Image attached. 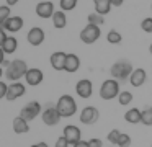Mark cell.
Returning <instances> with one entry per match:
<instances>
[{
    "label": "cell",
    "mask_w": 152,
    "mask_h": 147,
    "mask_svg": "<svg viewBox=\"0 0 152 147\" xmlns=\"http://www.w3.org/2000/svg\"><path fill=\"white\" fill-rule=\"evenodd\" d=\"M26 93V87H25L21 82H12L10 85H8V90H7V100L8 101H13L17 100V98L23 97V95Z\"/></svg>",
    "instance_id": "obj_9"
},
{
    "label": "cell",
    "mask_w": 152,
    "mask_h": 147,
    "mask_svg": "<svg viewBox=\"0 0 152 147\" xmlns=\"http://www.w3.org/2000/svg\"><path fill=\"white\" fill-rule=\"evenodd\" d=\"M56 108H57V111H59L61 118H70V116H74L75 111H77V103L70 95H62V97L57 100Z\"/></svg>",
    "instance_id": "obj_3"
},
{
    "label": "cell",
    "mask_w": 152,
    "mask_h": 147,
    "mask_svg": "<svg viewBox=\"0 0 152 147\" xmlns=\"http://www.w3.org/2000/svg\"><path fill=\"white\" fill-rule=\"evenodd\" d=\"M145 80H147V74H145L144 69H134L131 74V77H129V83L132 85V87H141V85L145 83Z\"/></svg>",
    "instance_id": "obj_17"
},
{
    "label": "cell",
    "mask_w": 152,
    "mask_h": 147,
    "mask_svg": "<svg viewBox=\"0 0 152 147\" xmlns=\"http://www.w3.org/2000/svg\"><path fill=\"white\" fill-rule=\"evenodd\" d=\"M12 124H13V131L17 134H26L28 131H30V124H28V121L25 119V118H21V116H17Z\"/></svg>",
    "instance_id": "obj_19"
},
{
    "label": "cell",
    "mask_w": 152,
    "mask_h": 147,
    "mask_svg": "<svg viewBox=\"0 0 152 147\" xmlns=\"http://www.w3.org/2000/svg\"><path fill=\"white\" fill-rule=\"evenodd\" d=\"M56 13L54 10V3L53 2H39L36 5V15L39 18H53V15Z\"/></svg>",
    "instance_id": "obj_14"
},
{
    "label": "cell",
    "mask_w": 152,
    "mask_h": 147,
    "mask_svg": "<svg viewBox=\"0 0 152 147\" xmlns=\"http://www.w3.org/2000/svg\"><path fill=\"white\" fill-rule=\"evenodd\" d=\"M93 5H95V12L100 15H108L110 10H111V0H93Z\"/></svg>",
    "instance_id": "obj_21"
},
{
    "label": "cell",
    "mask_w": 152,
    "mask_h": 147,
    "mask_svg": "<svg viewBox=\"0 0 152 147\" xmlns=\"http://www.w3.org/2000/svg\"><path fill=\"white\" fill-rule=\"evenodd\" d=\"M17 48H18V41H17V38H13V36H8L7 41H5L4 46H2V49H4L5 54H13V52L17 51Z\"/></svg>",
    "instance_id": "obj_23"
},
{
    "label": "cell",
    "mask_w": 152,
    "mask_h": 147,
    "mask_svg": "<svg viewBox=\"0 0 152 147\" xmlns=\"http://www.w3.org/2000/svg\"><path fill=\"white\" fill-rule=\"evenodd\" d=\"M23 25H25V21H23L21 16H10V18L5 21L4 29L7 33H17V31H20V29L23 28Z\"/></svg>",
    "instance_id": "obj_16"
},
{
    "label": "cell",
    "mask_w": 152,
    "mask_h": 147,
    "mask_svg": "<svg viewBox=\"0 0 152 147\" xmlns=\"http://www.w3.org/2000/svg\"><path fill=\"white\" fill-rule=\"evenodd\" d=\"M141 29L144 33H152V18H144L141 21Z\"/></svg>",
    "instance_id": "obj_31"
},
{
    "label": "cell",
    "mask_w": 152,
    "mask_h": 147,
    "mask_svg": "<svg viewBox=\"0 0 152 147\" xmlns=\"http://www.w3.org/2000/svg\"><path fill=\"white\" fill-rule=\"evenodd\" d=\"M5 62H7V61H5V52H4V49L0 48V65L5 64Z\"/></svg>",
    "instance_id": "obj_38"
},
{
    "label": "cell",
    "mask_w": 152,
    "mask_h": 147,
    "mask_svg": "<svg viewBox=\"0 0 152 147\" xmlns=\"http://www.w3.org/2000/svg\"><path fill=\"white\" fill-rule=\"evenodd\" d=\"M149 52L152 54V42H151V46H149Z\"/></svg>",
    "instance_id": "obj_43"
},
{
    "label": "cell",
    "mask_w": 152,
    "mask_h": 147,
    "mask_svg": "<svg viewBox=\"0 0 152 147\" xmlns=\"http://www.w3.org/2000/svg\"><path fill=\"white\" fill-rule=\"evenodd\" d=\"M10 7L8 5H2L0 7V26H4L5 21H7L8 18H10Z\"/></svg>",
    "instance_id": "obj_28"
},
{
    "label": "cell",
    "mask_w": 152,
    "mask_h": 147,
    "mask_svg": "<svg viewBox=\"0 0 152 147\" xmlns=\"http://www.w3.org/2000/svg\"><path fill=\"white\" fill-rule=\"evenodd\" d=\"M132 70H134V69H132V64L128 59H119V61H116L115 64L111 65L110 74H111V78H115V80L124 82V80H129Z\"/></svg>",
    "instance_id": "obj_1"
},
{
    "label": "cell",
    "mask_w": 152,
    "mask_h": 147,
    "mask_svg": "<svg viewBox=\"0 0 152 147\" xmlns=\"http://www.w3.org/2000/svg\"><path fill=\"white\" fill-rule=\"evenodd\" d=\"M18 2H20V0H7V5L8 7H13V5H17Z\"/></svg>",
    "instance_id": "obj_41"
},
{
    "label": "cell",
    "mask_w": 152,
    "mask_h": 147,
    "mask_svg": "<svg viewBox=\"0 0 152 147\" xmlns=\"http://www.w3.org/2000/svg\"><path fill=\"white\" fill-rule=\"evenodd\" d=\"M66 57L67 54L62 51H56L51 54L49 57V62H51V67L54 69V70H64V67H66Z\"/></svg>",
    "instance_id": "obj_15"
},
{
    "label": "cell",
    "mask_w": 152,
    "mask_h": 147,
    "mask_svg": "<svg viewBox=\"0 0 152 147\" xmlns=\"http://www.w3.org/2000/svg\"><path fill=\"white\" fill-rule=\"evenodd\" d=\"M80 123L82 124H87V126H90V124H95L96 121H98L100 118V113L98 110H96L95 106H85L82 111H80Z\"/></svg>",
    "instance_id": "obj_7"
},
{
    "label": "cell",
    "mask_w": 152,
    "mask_h": 147,
    "mask_svg": "<svg viewBox=\"0 0 152 147\" xmlns=\"http://www.w3.org/2000/svg\"><path fill=\"white\" fill-rule=\"evenodd\" d=\"M7 90H8V85L5 83V82L0 80V100L7 97Z\"/></svg>",
    "instance_id": "obj_35"
},
{
    "label": "cell",
    "mask_w": 152,
    "mask_h": 147,
    "mask_svg": "<svg viewBox=\"0 0 152 147\" xmlns=\"http://www.w3.org/2000/svg\"><path fill=\"white\" fill-rule=\"evenodd\" d=\"M88 147H103L102 139H98V137H92V139L88 140Z\"/></svg>",
    "instance_id": "obj_34"
},
{
    "label": "cell",
    "mask_w": 152,
    "mask_h": 147,
    "mask_svg": "<svg viewBox=\"0 0 152 147\" xmlns=\"http://www.w3.org/2000/svg\"><path fill=\"white\" fill-rule=\"evenodd\" d=\"M7 38H8L7 31H5L4 28H0V48H2V46H4V42L7 41Z\"/></svg>",
    "instance_id": "obj_36"
},
{
    "label": "cell",
    "mask_w": 152,
    "mask_h": 147,
    "mask_svg": "<svg viewBox=\"0 0 152 147\" xmlns=\"http://www.w3.org/2000/svg\"><path fill=\"white\" fill-rule=\"evenodd\" d=\"M119 82L115 78H106L100 87V98L102 100H113V98L119 97Z\"/></svg>",
    "instance_id": "obj_4"
},
{
    "label": "cell",
    "mask_w": 152,
    "mask_h": 147,
    "mask_svg": "<svg viewBox=\"0 0 152 147\" xmlns=\"http://www.w3.org/2000/svg\"><path fill=\"white\" fill-rule=\"evenodd\" d=\"M77 2L79 0H59V5H61V10L62 12H70L77 7Z\"/></svg>",
    "instance_id": "obj_27"
},
{
    "label": "cell",
    "mask_w": 152,
    "mask_h": 147,
    "mask_svg": "<svg viewBox=\"0 0 152 147\" xmlns=\"http://www.w3.org/2000/svg\"><path fill=\"white\" fill-rule=\"evenodd\" d=\"M72 147H88V140H79V142L74 144Z\"/></svg>",
    "instance_id": "obj_37"
},
{
    "label": "cell",
    "mask_w": 152,
    "mask_h": 147,
    "mask_svg": "<svg viewBox=\"0 0 152 147\" xmlns=\"http://www.w3.org/2000/svg\"><path fill=\"white\" fill-rule=\"evenodd\" d=\"M69 146H70V142H69V140H67L64 136L57 137L56 144H54V147H69Z\"/></svg>",
    "instance_id": "obj_33"
},
{
    "label": "cell",
    "mask_w": 152,
    "mask_h": 147,
    "mask_svg": "<svg viewBox=\"0 0 152 147\" xmlns=\"http://www.w3.org/2000/svg\"><path fill=\"white\" fill-rule=\"evenodd\" d=\"M118 101H119V105H123V106L129 105L132 101V93L131 91H121L119 97H118Z\"/></svg>",
    "instance_id": "obj_29"
},
{
    "label": "cell",
    "mask_w": 152,
    "mask_h": 147,
    "mask_svg": "<svg viewBox=\"0 0 152 147\" xmlns=\"http://www.w3.org/2000/svg\"><path fill=\"white\" fill-rule=\"evenodd\" d=\"M31 147H49V146H48L46 142H36V144H33Z\"/></svg>",
    "instance_id": "obj_40"
},
{
    "label": "cell",
    "mask_w": 152,
    "mask_h": 147,
    "mask_svg": "<svg viewBox=\"0 0 152 147\" xmlns=\"http://www.w3.org/2000/svg\"><path fill=\"white\" fill-rule=\"evenodd\" d=\"M44 38H46V34H44L43 28H39V26H33L26 34V39L31 46H41L44 42Z\"/></svg>",
    "instance_id": "obj_12"
},
{
    "label": "cell",
    "mask_w": 152,
    "mask_h": 147,
    "mask_svg": "<svg viewBox=\"0 0 152 147\" xmlns=\"http://www.w3.org/2000/svg\"><path fill=\"white\" fill-rule=\"evenodd\" d=\"M119 136H121V132H119L118 129H111V131L108 132V142H111V144H118Z\"/></svg>",
    "instance_id": "obj_32"
},
{
    "label": "cell",
    "mask_w": 152,
    "mask_h": 147,
    "mask_svg": "<svg viewBox=\"0 0 152 147\" xmlns=\"http://www.w3.org/2000/svg\"><path fill=\"white\" fill-rule=\"evenodd\" d=\"M141 123L144 124V126H152V106H145L144 110H142Z\"/></svg>",
    "instance_id": "obj_24"
},
{
    "label": "cell",
    "mask_w": 152,
    "mask_h": 147,
    "mask_svg": "<svg viewBox=\"0 0 152 147\" xmlns=\"http://www.w3.org/2000/svg\"><path fill=\"white\" fill-rule=\"evenodd\" d=\"M102 31H100V26L95 25H87L85 28L80 31V41L85 42V44H93L96 39L100 38Z\"/></svg>",
    "instance_id": "obj_6"
},
{
    "label": "cell",
    "mask_w": 152,
    "mask_h": 147,
    "mask_svg": "<svg viewBox=\"0 0 152 147\" xmlns=\"http://www.w3.org/2000/svg\"><path fill=\"white\" fill-rule=\"evenodd\" d=\"M28 72V65L23 59H13L12 62L7 64L5 69V77L10 82H18L20 78H23Z\"/></svg>",
    "instance_id": "obj_2"
},
{
    "label": "cell",
    "mask_w": 152,
    "mask_h": 147,
    "mask_svg": "<svg viewBox=\"0 0 152 147\" xmlns=\"http://www.w3.org/2000/svg\"><path fill=\"white\" fill-rule=\"evenodd\" d=\"M123 2H124V0H111V5L113 7H121Z\"/></svg>",
    "instance_id": "obj_39"
},
{
    "label": "cell",
    "mask_w": 152,
    "mask_h": 147,
    "mask_svg": "<svg viewBox=\"0 0 152 147\" xmlns=\"http://www.w3.org/2000/svg\"><path fill=\"white\" fill-rule=\"evenodd\" d=\"M141 116H142V111L139 110V108H131V110H128L124 113V119H126V123H129V124L141 123Z\"/></svg>",
    "instance_id": "obj_20"
},
{
    "label": "cell",
    "mask_w": 152,
    "mask_h": 147,
    "mask_svg": "<svg viewBox=\"0 0 152 147\" xmlns=\"http://www.w3.org/2000/svg\"><path fill=\"white\" fill-rule=\"evenodd\" d=\"M41 119H43V123L46 124V126H56L61 121V114H59V111H57L56 106H48L46 110L41 113Z\"/></svg>",
    "instance_id": "obj_8"
},
{
    "label": "cell",
    "mask_w": 152,
    "mask_h": 147,
    "mask_svg": "<svg viewBox=\"0 0 152 147\" xmlns=\"http://www.w3.org/2000/svg\"><path fill=\"white\" fill-rule=\"evenodd\" d=\"M106 39H108L110 44H119V42L123 41V36H121V33H118L116 29H111V31H108V34H106Z\"/></svg>",
    "instance_id": "obj_26"
},
{
    "label": "cell",
    "mask_w": 152,
    "mask_h": 147,
    "mask_svg": "<svg viewBox=\"0 0 152 147\" xmlns=\"http://www.w3.org/2000/svg\"><path fill=\"white\" fill-rule=\"evenodd\" d=\"M43 113V108H41V103H38V101H30L28 105H25L23 108H21V113L20 116L25 118V119L30 123V121L36 119V116H39V114Z\"/></svg>",
    "instance_id": "obj_5"
},
{
    "label": "cell",
    "mask_w": 152,
    "mask_h": 147,
    "mask_svg": "<svg viewBox=\"0 0 152 147\" xmlns=\"http://www.w3.org/2000/svg\"><path fill=\"white\" fill-rule=\"evenodd\" d=\"M62 136L70 142V146H74V144H77L79 140H82V131H80V127L74 126V124H67V126L64 127Z\"/></svg>",
    "instance_id": "obj_11"
},
{
    "label": "cell",
    "mask_w": 152,
    "mask_h": 147,
    "mask_svg": "<svg viewBox=\"0 0 152 147\" xmlns=\"http://www.w3.org/2000/svg\"><path fill=\"white\" fill-rule=\"evenodd\" d=\"M75 93L80 98H90L93 93V83L88 78H82L75 83Z\"/></svg>",
    "instance_id": "obj_10"
},
{
    "label": "cell",
    "mask_w": 152,
    "mask_h": 147,
    "mask_svg": "<svg viewBox=\"0 0 152 147\" xmlns=\"http://www.w3.org/2000/svg\"><path fill=\"white\" fill-rule=\"evenodd\" d=\"M25 80H26V83L31 85V87H38V85L44 80V74H43L41 69H36V67L28 69L26 75H25Z\"/></svg>",
    "instance_id": "obj_13"
},
{
    "label": "cell",
    "mask_w": 152,
    "mask_h": 147,
    "mask_svg": "<svg viewBox=\"0 0 152 147\" xmlns=\"http://www.w3.org/2000/svg\"><path fill=\"white\" fill-rule=\"evenodd\" d=\"M53 25H54V28H57V29L66 28V25H67L66 12H62V10H57V12L53 15Z\"/></svg>",
    "instance_id": "obj_22"
},
{
    "label": "cell",
    "mask_w": 152,
    "mask_h": 147,
    "mask_svg": "<svg viewBox=\"0 0 152 147\" xmlns=\"http://www.w3.org/2000/svg\"><path fill=\"white\" fill-rule=\"evenodd\" d=\"M4 75H5V70H4V69H2V65H0V78L4 77Z\"/></svg>",
    "instance_id": "obj_42"
},
{
    "label": "cell",
    "mask_w": 152,
    "mask_h": 147,
    "mask_svg": "<svg viewBox=\"0 0 152 147\" xmlns=\"http://www.w3.org/2000/svg\"><path fill=\"white\" fill-rule=\"evenodd\" d=\"M118 147H129L131 146V137L128 136V134H123L121 132V136H119V139H118V144H116Z\"/></svg>",
    "instance_id": "obj_30"
},
{
    "label": "cell",
    "mask_w": 152,
    "mask_h": 147,
    "mask_svg": "<svg viewBox=\"0 0 152 147\" xmlns=\"http://www.w3.org/2000/svg\"><path fill=\"white\" fill-rule=\"evenodd\" d=\"M79 67H80L79 56L72 54V52H70V54H67V57H66V67H64V70L69 72V74H74V72L79 70Z\"/></svg>",
    "instance_id": "obj_18"
},
{
    "label": "cell",
    "mask_w": 152,
    "mask_h": 147,
    "mask_svg": "<svg viewBox=\"0 0 152 147\" xmlns=\"http://www.w3.org/2000/svg\"><path fill=\"white\" fill-rule=\"evenodd\" d=\"M88 25H95V26H102L103 23H105V18H103V15H100V13L93 12L88 15Z\"/></svg>",
    "instance_id": "obj_25"
}]
</instances>
